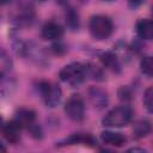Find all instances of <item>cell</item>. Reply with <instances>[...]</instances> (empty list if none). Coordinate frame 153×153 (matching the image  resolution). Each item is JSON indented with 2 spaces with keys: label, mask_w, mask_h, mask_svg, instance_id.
I'll use <instances>...</instances> for the list:
<instances>
[{
  "label": "cell",
  "mask_w": 153,
  "mask_h": 153,
  "mask_svg": "<svg viewBox=\"0 0 153 153\" xmlns=\"http://www.w3.org/2000/svg\"><path fill=\"white\" fill-rule=\"evenodd\" d=\"M13 49L14 51L23 57H26L31 62L37 66H45L48 63V56L42 47L36 44L35 42H26L22 39L13 41Z\"/></svg>",
  "instance_id": "6da1fadb"
},
{
  "label": "cell",
  "mask_w": 153,
  "mask_h": 153,
  "mask_svg": "<svg viewBox=\"0 0 153 153\" xmlns=\"http://www.w3.org/2000/svg\"><path fill=\"white\" fill-rule=\"evenodd\" d=\"M16 87V79L13 75V60L10 54L0 47V92L2 94H11Z\"/></svg>",
  "instance_id": "7a4b0ae2"
},
{
  "label": "cell",
  "mask_w": 153,
  "mask_h": 153,
  "mask_svg": "<svg viewBox=\"0 0 153 153\" xmlns=\"http://www.w3.org/2000/svg\"><path fill=\"white\" fill-rule=\"evenodd\" d=\"M134 116V111L130 105L123 104L109 110L102 118V126L108 128H121L128 126Z\"/></svg>",
  "instance_id": "3957f363"
},
{
  "label": "cell",
  "mask_w": 153,
  "mask_h": 153,
  "mask_svg": "<svg viewBox=\"0 0 153 153\" xmlns=\"http://www.w3.org/2000/svg\"><path fill=\"white\" fill-rule=\"evenodd\" d=\"M88 31L96 41L108 39L114 32L112 19L105 14H94L90 18Z\"/></svg>",
  "instance_id": "277c9868"
},
{
  "label": "cell",
  "mask_w": 153,
  "mask_h": 153,
  "mask_svg": "<svg viewBox=\"0 0 153 153\" xmlns=\"http://www.w3.org/2000/svg\"><path fill=\"white\" fill-rule=\"evenodd\" d=\"M36 88L47 108L54 109L61 103L62 90L59 84H55L48 80H39L36 84Z\"/></svg>",
  "instance_id": "5b68a950"
},
{
  "label": "cell",
  "mask_w": 153,
  "mask_h": 153,
  "mask_svg": "<svg viewBox=\"0 0 153 153\" xmlns=\"http://www.w3.org/2000/svg\"><path fill=\"white\" fill-rule=\"evenodd\" d=\"M59 78L62 82L71 87H79L86 80L85 68L82 62H71L63 66L59 72Z\"/></svg>",
  "instance_id": "8992f818"
},
{
  "label": "cell",
  "mask_w": 153,
  "mask_h": 153,
  "mask_svg": "<svg viewBox=\"0 0 153 153\" xmlns=\"http://www.w3.org/2000/svg\"><path fill=\"white\" fill-rule=\"evenodd\" d=\"M12 22L16 27H27L35 22V8L31 1L20 0L16 6Z\"/></svg>",
  "instance_id": "52a82bcc"
},
{
  "label": "cell",
  "mask_w": 153,
  "mask_h": 153,
  "mask_svg": "<svg viewBox=\"0 0 153 153\" xmlns=\"http://www.w3.org/2000/svg\"><path fill=\"white\" fill-rule=\"evenodd\" d=\"M67 117L74 122H81L85 118V102L80 94H72L63 106Z\"/></svg>",
  "instance_id": "ba28073f"
},
{
  "label": "cell",
  "mask_w": 153,
  "mask_h": 153,
  "mask_svg": "<svg viewBox=\"0 0 153 153\" xmlns=\"http://www.w3.org/2000/svg\"><path fill=\"white\" fill-rule=\"evenodd\" d=\"M97 57L99 59L100 63L103 65L104 68L111 71L115 74H120L122 72V65L118 55L115 51L111 50H100L96 51Z\"/></svg>",
  "instance_id": "9c48e42d"
},
{
  "label": "cell",
  "mask_w": 153,
  "mask_h": 153,
  "mask_svg": "<svg viewBox=\"0 0 153 153\" xmlns=\"http://www.w3.org/2000/svg\"><path fill=\"white\" fill-rule=\"evenodd\" d=\"M63 33H65L63 26L54 20L45 22L41 27V37L45 41H50V42L59 41L62 38Z\"/></svg>",
  "instance_id": "30bf717a"
},
{
  "label": "cell",
  "mask_w": 153,
  "mask_h": 153,
  "mask_svg": "<svg viewBox=\"0 0 153 153\" xmlns=\"http://www.w3.org/2000/svg\"><path fill=\"white\" fill-rule=\"evenodd\" d=\"M67 145H84L88 147L97 146V140L88 133H75L66 137L65 140L57 142V146H67Z\"/></svg>",
  "instance_id": "8fae6325"
},
{
  "label": "cell",
  "mask_w": 153,
  "mask_h": 153,
  "mask_svg": "<svg viewBox=\"0 0 153 153\" xmlns=\"http://www.w3.org/2000/svg\"><path fill=\"white\" fill-rule=\"evenodd\" d=\"M88 98H90V102L93 105V108L97 109V110H103L109 104V96H108V93L103 88L97 87V86L90 87V90H88Z\"/></svg>",
  "instance_id": "7c38bea8"
},
{
  "label": "cell",
  "mask_w": 153,
  "mask_h": 153,
  "mask_svg": "<svg viewBox=\"0 0 153 153\" xmlns=\"http://www.w3.org/2000/svg\"><path fill=\"white\" fill-rule=\"evenodd\" d=\"M13 120L23 129H26L32 123L36 122V112L32 109H29V108H18L14 112Z\"/></svg>",
  "instance_id": "4fadbf2b"
},
{
  "label": "cell",
  "mask_w": 153,
  "mask_h": 153,
  "mask_svg": "<svg viewBox=\"0 0 153 153\" xmlns=\"http://www.w3.org/2000/svg\"><path fill=\"white\" fill-rule=\"evenodd\" d=\"M22 127L14 121L11 120L7 123H4L1 131L4 137L10 142V143H17L20 140V133H22Z\"/></svg>",
  "instance_id": "5bb4252c"
},
{
  "label": "cell",
  "mask_w": 153,
  "mask_h": 153,
  "mask_svg": "<svg viewBox=\"0 0 153 153\" xmlns=\"http://www.w3.org/2000/svg\"><path fill=\"white\" fill-rule=\"evenodd\" d=\"M100 141L106 146L112 147H122L127 142V137L122 133L111 131V130H104L100 133Z\"/></svg>",
  "instance_id": "9a60e30c"
},
{
  "label": "cell",
  "mask_w": 153,
  "mask_h": 153,
  "mask_svg": "<svg viewBox=\"0 0 153 153\" xmlns=\"http://www.w3.org/2000/svg\"><path fill=\"white\" fill-rule=\"evenodd\" d=\"M135 32L139 38L143 41H151L153 38V25L148 18H140L135 24Z\"/></svg>",
  "instance_id": "2e32d148"
},
{
  "label": "cell",
  "mask_w": 153,
  "mask_h": 153,
  "mask_svg": "<svg viewBox=\"0 0 153 153\" xmlns=\"http://www.w3.org/2000/svg\"><path fill=\"white\" fill-rule=\"evenodd\" d=\"M151 130H152V124H151L149 120H147V118L139 120L133 126V130H131L133 137L135 140L143 139V137L148 136V134L151 133Z\"/></svg>",
  "instance_id": "e0dca14e"
},
{
  "label": "cell",
  "mask_w": 153,
  "mask_h": 153,
  "mask_svg": "<svg viewBox=\"0 0 153 153\" xmlns=\"http://www.w3.org/2000/svg\"><path fill=\"white\" fill-rule=\"evenodd\" d=\"M84 63V68H85V74H86V79H91L94 81H103L105 80V74L102 67L97 66L93 62L86 61L82 62Z\"/></svg>",
  "instance_id": "ac0fdd59"
},
{
  "label": "cell",
  "mask_w": 153,
  "mask_h": 153,
  "mask_svg": "<svg viewBox=\"0 0 153 153\" xmlns=\"http://www.w3.org/2000/svg\"><path fill=\"white\" fill-rule=\"evenodd\" d=\"M65 18H66V24L67 27L72 31H78L80 27V18L78 11L72 7V6H66V12H65Z\"/></svg>",
  "instance_id": "d6986e66"
},
{
  "label": "cell",
  "mask_w": 153,
  "mask_h": 153,
  "mask_svg": "<svg viewBox=\"0 0 153 153\" xmlns=\"http://www.w3.org/2000/svg\"><path fill=\"white\" fill-rule=\"evenodd\" d=\"M140 71L141 73L151 78L153 74V62H152V56L151 55H143L140 60Z\"/></svg>",
  "instance_id": "ffe728a7"
},
{
  "label": "cell",
  "mask_w": 153,
  "mask_h": 153,
  "mask_svg": "<svg viewBox=\"0 0 153 153\" xmlns=\"http://www.w3.org/2000/svg\"><path fill=\"white\" fill-rule=\"evenodd\" d=\"M117 97L121 102H123V104H128L133 100L134 93H133V90L129 86H121L117 90Z\"/></svg>",
  "instance_id": "44dd1931"
},
{
  "label": "cell",
  "mask_w": 153,
  "mask_h": 153,
  "mask_svg": "<svg viewBox=\"0 0 153 153\" xmlns=\"http://www.w3.org/2000/svg\"><path fill=\"white\" fill-rule=\"evenodd\" d=\"M142 102H143V106L146 108L147 112L152 114V111H153V88H152V86L147 87L146 91L143 92Z\"/></svg>",
  "instance_id": "7402d4cb"
},
{
  "label": "cell",
  "mask_w": 153,
  "mask_h": 153,
  "mask_svg": "<svg viewBox=\"0 0 153 153\" xmlns=\"http://www.w3.org/2000/svg\"><path fill=\"white\" fill-rule=\"evenodd\" d=\"M26 130L30 133V135H31L33 139H36V140L43 139V129H42V127H41L39 124H37L36 122L32 123L29 128H26Z\"/></svg>",
  "instance_id": "603a6c76"
},
{
  "label": "cell",
  "mask_w": 153,
  "mask_h": 153,
  "mask_svg": "<svg viewBox=\"0 0 153 153\" xmlns=\"http://www.w3.org/2000/svg\"><path fill=\"white\" fill-rule=\"evenodd\" d=\"M50 50H51V53L54 54V55H63L66 51H67V48H66V45L63 44V43H61L60 42V39L59 41H54V43H53V45L50 47Z\"/></svg>",
  "instance_id": "cb8c5ba5"
},
{
  "label": "cell",
  "mask_w": 153,
  "mask_h": 153,
  "mask_svg": "<svg viewBox=\"0 0 153 153\" xmlns=\"http://www.w3.org/2000/svg\"><path fill=\"white\" fill-rule=\"evenodd\" d=\"M145 2V0H128V4L131 8H136L139 6H141Z\"/></svg>",
  "instance_id": "d4e9b609"
},
{
  "label": "cell",
  "mask_w": 153,
  "mask_h": 153,
  "mask_svg": "<svg viewBox=\"0 0 153 153\" xmlns=\"http://www.w3.org/2000/svg\"><path fill=\"white\" fill-rule=\"evenodd\" d=\"M127 152H140V153H147V151H146V149H143V148H137V147L129 148V149H127Z\"/></svg>",
  "instance_id": "484cf974"
},
{
  "label": "cell",
  "mask_w": 153,
  "mask_h": 153,
  "mask_svg": "<svg viewBox=\"0 0 153 153\" xmlns=\"http://www.w3.org/2000/svg\"><path fill=\"white\" fill-rule=\"evenodd\" d=\"M7 151V147L2 143V141H0V153H4V152H6Z\"/></svg>",
  "instance_id": "4316f807"
},
{
  "label": "cell",
  "mask_w": 153,
  "mask_h": 153,
  "mask_svg": "<svg viewBox=\"0 0 153 153\" xmlns=\"http://www.w3.org/2000/svg\"><path fill=\"white\" fill-rule=\"evenodd\" d=\"M61 6H68V0H56Z\"/></svg>",
  "instance_id": "83f0119b"
},
{
  "label": "cell",
  "mask_w": 153,
  "mask_h": 153,
  "mask_svg": "<svg viewBox=\"0 0 153 153\" xmlns=\"http://www.w3.org/2000/svg\"><path fill=\"white\" fill-rule=\"evenodd\" d=\"M12 0H0V5H7V4H10Z\"/></svg>",
  "instance_id": "f1b7e54d"
},
{
  "label": "cell",
  "mask_w": 153,
  "mask_h": 153,
  "mask_svg": "<svg viewBox=\"0 0 153 153\" xmlns=\"http://www.w3.org/2000/svg\"><path fill=\"white\" fill-rule=\"evenodd\" d=\"M2 126H4V120H2V117H1V115H0V129L2 128Z\"/></svg>",
  "instance_id": "f546056e"
},
{
  "label": "cell",
  "mask_w": 153,
  "mask_h": 153,
  "mask_svg": "<svg viewBox=\"0 0 153 153\" xmlns=\"http://www.w3.org/2000/svg\"><path fill=\"white\" fill-rule=\"evenodd\" d=\"M38 2H44V1H47V0H37Z\"/></svg>",
  "instance_id": "4dcf8cb0"
},
{
  "label": "cell",
  "mask_w": 153,
  "mask_h": 153,
  "mask_svg": "<svg viewBox=\"0 0 153 153\" xmlns=\"http://www.w3.org/2000/svg\"><path fill=\"white\" fill-rule=\"evenodd\" d=\"M103 1H108V2H110V1H115V0H103Z\"/></svg>",
  "instance_id": "1f68e13d"
}]
</instances>
